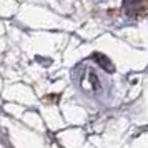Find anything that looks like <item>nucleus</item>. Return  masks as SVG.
<instances>
[{"label": "nucleus", "mask_w": 148, "mask_h": 148, "mask_svg": "<svg viewBox=\"0 0 148 148\" xmlns=\"http://www.w3.org/2000/svg\"><path fill=\"white\" fill-rule=\"evenodd\" d=\"M125 10L128 15H143L148 12V0H125Z\"/></svg>", "instance_id": "1"}]
</instances>
